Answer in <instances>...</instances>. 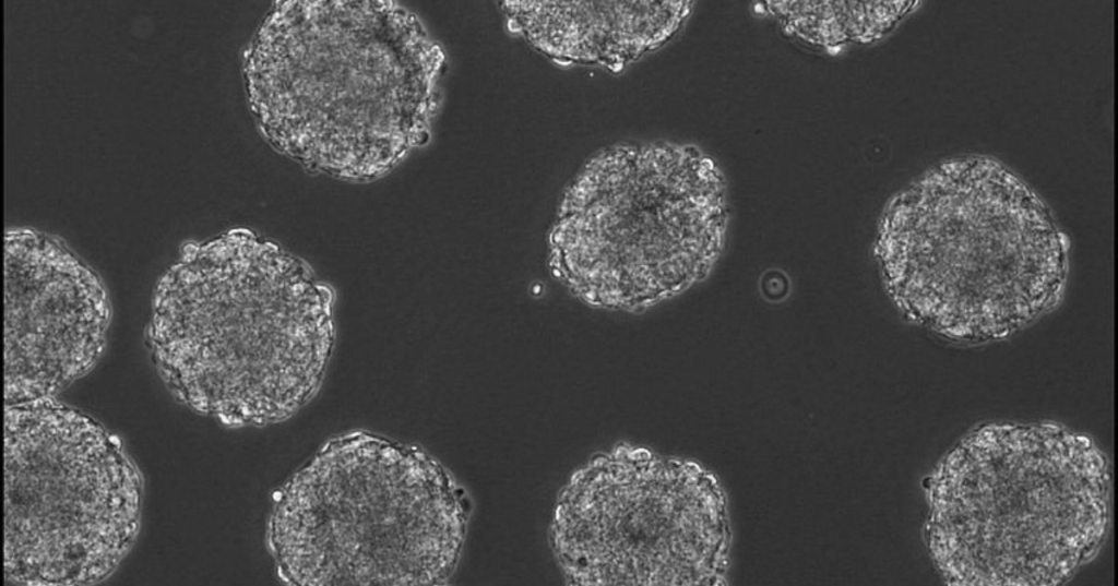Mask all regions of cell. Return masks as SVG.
<instances>
[{"label":"cell","mask_w":1118,"mask_h":586,"mask_svg":"<svg viewBox=\"0 0 1118 586\" xmlns=\"http://www.w3.org/2000/svg\"><path fill=\"white\" fill-rule=\"evenodd\" d=\"M335 292L277 242L235 229L188 244L158 278L146 345L176 400L227 427L282 422L318 393Z\"/></svg>","instance_id":"6da1fadb"},{"label":"cell","mask_w":1118,"mask_h":586,"mask_svg":"<svg viewBox=\"0 0 1118 586\" xmlns=\"http://www.w3.org/2000/svg\"><path fill=\"white\" fill-rule=\"evenodd\" d=\"M440 47L391 1H282L248 57L271 144L310 171L376 180L424 144L439 101Z\"/></svg>","instance_id":"7a4b0ae2"},{"label":"cell","mask_w":1118,"mask_h":586,"mask_svg":"<svg viewBox=\"0 0 1118 586\" xmlns=\"http://www.w3.org/2000/svg\"><path fill=\"white\" fill-rule=\"evenodd\" d=\"M877 259L909 323L958 345L1002 340L1061 302L1069 244L1046 204L983 158L941 165L888 206Z\"/></svg>","instance_id":"3957f363"},{"label":"cell","mask_w":1118,"mask_h":586,"mask_svg":"<svg viewBox=\"0 0 1118 586\" xmlns=\"http://www.w3.org/2000/svg\"><path fill=\"white\" fill-rule=\"evenodd\" d=\"M465 527L463 492L437 459L356 430L276 490L266 540L289 585L431 586L454 572Z\"/></svg>","instance_id":"277c9868"},{"label":"cell","mask_w":1118,"mask_h":586,"mask_svg":"<svg viewBox=\"0 0 1118 586\" xmlns=\"http://www.w3.org/2000/svg\"><path fill=\"white\" fill-rule=\"evenodd\" d=\"M725 226L721 174L710 160L670 145H615L568 186L549 265L583 302L639 312L706 276Z\"/></svg>","instance_id":"5b68a950"},{"label":"cell","mask_w":1118,"mask_h":586,"mask_svg":"<svg viewBox=\"0 0 1118 586\" xmlns=\"http://www.w3.org/2000/svg\"><path fill=\"white\" fill-rule=\"evenodd\" d=\"M142 498L136 465L92 416L56 397L4 406L7 581H105L136 539Z\"/></svg>","instance_id":"8992f818"},{"label":"cell","mask_w":1118,"mask_h":586,"mask_svg":"<svg viewBox=\"0 0 1118 586\" xmlns=\"http://www.w3.org/2000/svg\"><path fill=\"white\" fill-rule=\"evenodd\" d=\"M112 318L99 274L28 229L4 244V405L56 397L102 357Z\"/></svg>","instance_id":"52a82bcc"},{"label":"cell","mask_w":1118,"mask_h":586,"mask_svg":"<svg viewBox=\"0 0 1118 586\" xmlns=\"http://www.w3.org/2000/svg\"><path fill=\"white\" fill-rule=\"evenodd\" d=\"M686 2L506 1L511 31L560 63L621 70L669 40L688 14Z\"/></svg>","instance_id":"ba28073f"},{"label":"cell","mask_w":1118,"mask_h":586,"mask_svg":"<svg viewBox=\"0 0 1118 586\" xmlns=\"http://www.w3.org/2000/svg\"><path fill=\"white\" fill-rule=\"evenodd\" d=\"M773 15L800 40L824 47L870 41L892 28L907 12V1L773 2Z\"/></svg>","instance_id":"9c48e42d"}]
</instances>
